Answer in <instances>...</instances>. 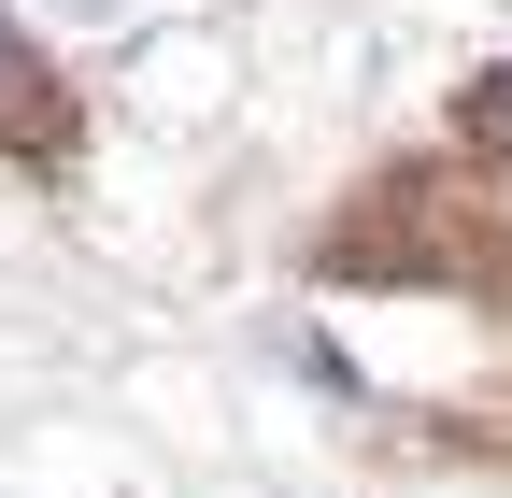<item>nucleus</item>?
<instances>
[{"mask_svg":"<svg viewBox=\"0 0 512 498\" xmlns=\"http://www.w3.org/2000/svg\"><path fill=\"white\" fill-rule=\"evenodd\" d=\"M0 114H15V129L43 114V72H29V43H15V29H0Z\"/></svg>","mask_w":512,"mask_h":498,"instance_id":"f257e3e1","label":"nucleus"},{"mask_svg":"<svg viewBox=\"0 0 512 498\" xmlns=\"http://www.w3.org/2000/svg\"><path fill=\"white\" fill-rule=\"evenodd\" d=\"M470 129H484V143H512V72H484V100H470Z\"/></svg>","mask_w":512,"mask_h":498,"instance_id":"f03ea898","label":"nucleus"}]
</instances>
